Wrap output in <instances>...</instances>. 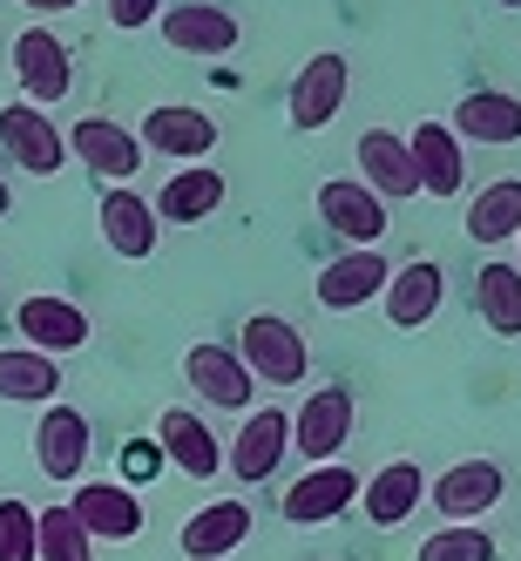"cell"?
Segmentation results:
<instances>
[{
	"label": "cell",
	"mask_w": 521,
	"mask_h": 561,
	"mask_svg": "<svg viewBox=\"0 0 521 561\" xmlns=\"http://www.w3.org/2000/svg\"><path fill=\"white\" fill-rule=\"evenodd\" d=\"M237 358H245L251 386H305V373H312L305 332H292V318H278V311L245 318V332H237Z\"/></svg>",
	"instance_id": "cell-1"
},
{
	"label": "cell",
	"mask_w": 521,
	"mask_h": 561,
	"mask_svg": "<svg viewBox=\"0 0 521 561\" xmlns=\"http://www.w3.org/2000/svg\"><path fill=\"white\" fill-rule=\"evenodd\" d=\"M352 413H359V399L346 386H318L292 413V447L305 454V467H332L339 460V447L352 439Z\"/></svg>",
	"instance_id": "cell-2"
},
{
	"label": "cell",
	"mask_w": 521,
	"mask_h": 561,
	"mask_svg": "<svg viewBox=\"0 0 521 561\" xmlns=\"http://www.w3.org/2000/svg\"><path fill=\"white\" fill-rule=\"evenodd\" d=\"M136 142H143L149 156H170V163H204V156L217 149V115L190 108V102H163V108L143 115Z\"/></svg>",
	"instance_id": "cell-3"
},
{
	"label": "cell",
	"mask_w": 521,
	"mask_h": 561,
	"mask_svg": "<svg viewBox=\"0 0 521 561\" xmlns=\"http://www.w3.org/2000/svg\"><path fill=\"white\" fill-rule=\"evenodd\" d=\"M501 494H508V473L495 460H461V467H448L440 480H427V501L448 514V520H461V528H474L488 507H501Z\"/></svg>",
	"instance_id": "cell-4"
},
{
	"label": "cell",
	"mask_w": 521,
	"mask_h": 561,
	"mask_svg": "<svg viewBox=\"0 0 521 561\" xmlns=\"http://www.w3.org/2000/svg\"><path fill=\"white\" fill-rule=\"evenodd\" d=\"M14 75H21V102H34V108H48V102H61V95L75 89L68 48L55 42V34H48L42 21L14 34Z\"/></svg>",
	"instance_id": "cell-5"
},
{
	"label": "cell",
	"mask_w": 521,
	"mask_h": 561,
	"mask_svg": "<svg viewBox=\"0 0 521 561\" xmlns=\"http://www.w3.org/2000/svg\"><path fill=\"white\" fill-rule=\"evenodd\" d=\"M346 89H352V68H346V55H312V61L292 75V95H285L292 129H326L332 115L346 108Z\"/></svg>",
	"instance_id": "cell-6"
},
{
	"label": "cell",
	"mask_w": 521,
	"mask_h": 561,
	"mask_svg": "<svg viewBox=\"0 0 521 561\" xmlns=\"http://www.w3.org/2000/svg\"><path fill=\"white\" fill-rule=\"evenodd\" d=\"M14 332H21V345L27 352H42V358H55V352H75V345H89V311L82 305H68V298H21L14 305Z\"/></svg>",
	"instance_id": "cell-7"
},
{
	"label": "cell",
	"mask_w": 521,
	"mask_h": 561,
	"mask_svg": "<svg viewBox=\"0 0 521 561\" xmlns=\"http://www.w3.org/2000/svg\"><path fill=\"white\" fill-rule=\"evenodd\" d=\"M352 501H359V473L332 460V467H305L285 488V501H278V514L298 520V528H318V520H339Z\"/></svg>",
	"instance_id": "cell-8"
},
{
	"label": "cell",
	"mask_w": 521,
	"mask_h": 561,
	"mask_svg": "<svg viewBox=\"0 0 521 561\" xmlns=\"http://www.w3.org/2000/svg\"><path fill=\"white\" fill-rule=\"evenodd\" d=\"M318 217H326V230H339L352 251H380V237H386V204L352 176H332L318 190Z\"/></svg>",
	"instance_id": "cell-9"
},
{
	"label": "cell",
	"mask_w": 521,
	"mask_h": 561,
	"mask_svg": "<svg viewBox=\"0 0 521 561\" xmlns=\"http://www.w3.org/2000/svg\"><path fill=\"white\" fill-rule=\"evenodd\" d=\"M82 163L95 170V176H109L115 190H123L136 170H143V142H136V129H123V123H109V115H82L68 136H61Z\"/></svg>",
	"instance_id": "cell-10"
},
{
	"label": "cell",
	"mask_w": 521,
	"mask_h": 561,
	"mask_svg": "<svg viewBox=\"0 0 521 561\" xmlns=\"http://www.w3.org/2000/svg\"><path fill=\"white\" fill-rule=\"evenodd\" d=\"M0 142H8V156H14L27 176H55V170L68 163L61 129H55L34 102H8V108H0Z\"/></svg>",
	"instance_id": "cell-11"
},
{
	"label": "cell",
	"mask_w": 521,
	"mask_h": 561,
	"mask_svg": "<svg viewBox=\"0 0 521 561\" xmlns=\"http://www.w3.org/2000/svg\"><path fill=\"white\" fill-rule=\"evenodd\" d=\"M292 454V413L285 407H258L245 420V433L230 439V473L245 480V488H258V480L278 473V460Z\"/></svg>",
	"instance_id": "cell-12"
},
{
	"label": "cell",
	"mask_w": 521,
	"mask_h": 561,
	"mask_svg": "<svg viewBox=\"0 0 521 561\" xmlns=\"http://www.w3.org/2000/svg\"><path fill=\"white\" fill-rule=\"evenodd\" d=\"M68 514L82 520L89 541H129V535H143V501H136V488H123V480H89V488L68 501Z\"/></svg>",
	"instance_id": "cell-13"
},
{
	"label": "cell",
	"mask_w": 521,
	"mask_h": 561,
	"mask_svg": "<svg viewBox=\"0 0 521 561\" xmlns=\"http://www.w3.org/2000/svg\"><path fill=\"white\" fill-rule=\"evenodd\" d=\"M156 21H163V42H170L177 55H230L237 42H245L237 14H230V8H211V0H190V8H163Z\"/></svg>",
	"instance_id": "cell-14"
},
{
	"label": "cell",
	"mask_w": 521,
	"mask_h": 561,
	"mask_svg": "<svg viewBox=\"0 0 521 561\" xmlns=\"http://www.w3.org/2000/svg\"><path fill=\"white\" fill-rule=\"evenodd\" d=\"M89 420L75 413V407H48L42 413V426H34V467H42L48 480H82V467H89Z\"/></svg>",
	"instance_id": "cell-15"
},
{
	"label": "cell",
	"mask_w": 521,
	"mask_h": 561,
	"mask_svg": "<svg viewBox=\"0 0 521 561\" xmlns=\"http://www.w3.org/2000/svg\"><path fill=\"white\" fill-rule=\"evenodd\" d=\"M95 224H102V244L115 257H129V264H143L156 251V237H163V224H156V210H149V196H136V190H109L102 210H95Z\"/></svg>",
	"instance_id": "cell-16"
},
{
	"label": "cell",
	"mask_w": 521,
	"mask_h": 561,
	"mask_svg": "<svg viewBox=\"0 0 521 561\" xmlns=\"http://www.w3.org/2000/svg\"><path fill=\"white\" fill-rule=\"evenodd\" d=\"M183 379L211 399V407H230V413H245L251 407V373H245V358H237L230 345H190L183 352Z\"/></svg>",
	"instance_id": "cell-17"
},
{
	"label": "cell",
	"mask_w": 521,
	"mask_h": 561,
	"mask_svg": "<svg viewBox=\"0 0 521 561\" xmlns=\"http://www.w3.org/2000/svg\"><path fill=\"white\" fill-rule=\"evenodd\" d=\"M407 156H414V183H420L427 196H461L467 163H461V136H454L448 123H420V129L407 136Z\"/></svg>",
	"instance_id": "cell-18"
},
{
	"label": "cell",
	"mask_w": 521,
	"mask_h": 561,
	"mask_svg": "<svg viewBox=\"0 0 521 561\" xmlns=\"http://www.w3.org/2000/svg\"><path fill=\"white\" fill-rule=\"evenodd\" d=\"M386 277H393V264L380 251H346V257H332L318 271V305L326 311H359L366 298L386 291Z\"/></svg>",
	"instance_id": "cell-19"
},
{
	"label": "cell",
	"mask_w": 521,
	"mask_h": 561,
	"mask_svg": "<svg viewBox=\"0 0 521 561\" xmlns=\"http://www.w3.org/2000/svg\"><path fill=\"white\" fill-rule=\"evenodd\" d=\"M156 454H163L170 467H183L190 480H211L217 467H224V454H217V433L196 420V413H183V407H170L163 420H156Z\"/></svg>",
	"instance_id": "cell-20"
},
{
	"label": "cell",
	"mask_w": 521,
	"mask_h": 561,
	"mask_svg": "<svg viewBox=\"0 0 521 561\" xmlns=\"http://www.w3.org/2000/svg\"><path fill=\"white\" fill-rule=\"evenodd\" d=\"M251 541V507L245 501H211L183 520V554L190 561H224L230 548Z\"/></svg>",
	"instance_id": "cell-21"
},
{
	"label": "cell",
	"mask_w": 521,
	"mask_h": 561,
	"mask_svg": "<svg viewBox=\"0 0 521 561\" xmlns=\"http://www.w3.org/2000/svg\"><path fill=\"white\" fill-rule=\"evenodd\" d=\"M440 291H448V285H440V264L433 257H414V264H399L393 277H386V318H393V325L399 332H420L427 325V318L440 311Z\"/></svg>",
	"instance_id": "cell-22"
},
{
	"label": "cell",
	"mask_w": 521,
	"mask_h": 561,
	"mask_svg": "<svg viewBox=\"0 0 521 561\" xmlns=\"http://www.w3.org/2000/svg\"><path fill=\"white\" fill-rule=\"evenodd\" d=\"M359 501H366V520L373 528H399L420 501H427V480L414 460H386L373 480H359Z\"/></svg>",
	"instance_id": "cell-23"
},
{
	"label": "cell",
	"mask_w": 521,
	"mask_h": 561,
	"mask_svg": "<svg viewBox=\"0 0 521 561\" xmlns=\"http://www.w3.org/2000/svg\"><path fill=\"white\" fill-rule=\"evenodd\" d=\"M359 170H366L359 183H366L380 204H386V196H420L407 136H393V129H366V136H359Z\"/></svg>",
	"instance_id": "cell-24"
},
{
	"label": "cell",
	"mask_w": 521,
	"mask_h": 561,
	"mask_svg": "<svg viewBox=\"0 0 521 561\" xmlns=\"http://www.w3.org/2000/svg\"><path fill=\"white\" fill-rule=\"evenodd\" d=\"M454 136L488 142V149L521 142V102L501 95V89H474V95H461V102H454Z\"/></svg>",
	"instance_id": "cell-25"
},
{
	"label": "cell",
	"mask_w": 521,
	"mask_h": 561,
	"mask_svg": "<svg viewBox=\"0 0 521 561\" xmlns=\"http://www.w3.org/2000/svg\"><path fill=\"white\" fill-rule=\"evenodd\" d=\"M224 204V176L217 170H177L163 190H156V224H204Z\"/></svg>",
	"instance_id": "cell-26"
},
{
	"label": "cell",
	"mask_w": 521,
	"mask_h": 561,
	"mask_svg": "<svg viewBox=\"0 0 521 561\" xmlns=\"http://www.w3.org/2000/svg\"><path fill=\"white\" fill-rule=\"evenodd\" d=\"M474 311L495 339H521V271L514 264H480L474 271Z\"/></svg>",
	"instance_id": "cell-27"
},
{
	"label": "cell",
	"mask_w": 521,
	"mask_h": 561,
	"mask_svg": "<svg viewBox=\"0 0 521 561\" xmlns=\"http://www.w3.org/2000/svg\"><path fill=\"white\" fill-rule=\"evenodd\" d=\"M61 392V366L27 345H8L0 352V399H14V407H48Z\"/></svg>",
	"instance_id": "cell-28"
},
{
	"label": "cell",
	"mask_w": 521,
	"mask_h": 561,
	"mask_svg": "<svg viewBox=\"0 0 521 561\" xmlns=\"http://www.w3.org/2000/svg\"><path fill=\"white\" fill-rule=\"evenodd\" d=\"M467 237H474V244H508V237H521V183H514V176L474 190V204H467Z\"/></svg>",
	"instance_id": "cell-29"
},
{
	"label": "cell",
	"mask_w": 521,
	"mask_h": 561,
	"mask_svg": "<svg viewBox=\"0 0 521 561\" xmlns=\"http://www.w3.org/2000/svg\"><path fill=\"white\" fill-rule=\"evenodd\" d=\"M34 561H95V541L68 507H42L34 514Z\"/></svg>",
	"instance_id": "cell-30"
},
{
	"label": "cell",
	"mask_w": 521,
	"mask_h": 561,
	"mask_svg": "<svg viewBox=\"0 0 521 561\" xmlns=\"http://www.w3.org/2000/svg\"><path fill=\"white\" fill-rule=\"evenodd\" d=\"M495 554H501L495 535L488 528H461V520H448L440 535L420 541V561H495Z\"/></svg>",
	"instance_id": "cell-31"
},
{
	"label": "cell",
	"mask_w": 521,
	"mask_h": 561,
	"mask_svg": "<svg viewBox=\"0 0 521 561\" xmlns=\"http://www.w3.org/2000/svg\"><path fill=\"white\" fill-rule=\"evenodd\" d=\"M0 561H34V507L0 501Z\"/></svg>",
	"instance_id": "cell-32"
},
{
	"label": "cell",
	"mask_w": 521,
	"mask_h": 561,
	"mask_svg": "<svg viewBox=\"0 0 521 561\" xmlns=\"http://www.w3.org/2000/svg\"><path fill=\"white\" fill-rule=\"evenodd\" d=\"M149 14H163V0H109V21L123 27V34L129 27H149Z\"/></svg>",
	"instance_id": "cell-33"
},
{
	"label": "cell",
	"mask_w": 521,
	"mask_h": 561,
	"mask_svg": "<svg viewBox=\"0 0 521 561\" xmlns=\"http://www.w3.org/2000/svg\"><path fill=\"white\" fill-rule=\"evenodd\" d=\"M123 467H129V473H149V480H156V467H163V454H156V439H149V447H129V454H123Z\"/></svg>",
	"instance_id": "cell-34"
},
{
	"label": "cell",
	"mask_w": 521,
	"mask_h": 561,
	"mask_svg": "<svg viewBox=\"0 0 521 561\" xmlns=\"http://www.w3.org/2000/svg\"><path fill=\"white\" fill-rule=\"evenodd\" d=\"M34 14H68V8H82V0H27Z\"/></svg>",
	"instance_id": "cell-35"
},
{
	"label": "cell",
	"mask_w": 521,
	"mask_h": 561,
	"mask_svg": "<svg viewBox=\"0 0 521 561\" xmlns=\"http://www.w3.org/2000/svg\"><path fill=\"white\" fill-rule=\"evenodd\" d=\"M14 210V196H8V176H0V217H8Z\"/></svg>",
	"instance_id": "cell-36"
},
{
	"label": "cell",
	"mask_w": 521,
	"mask_h": 561,
	"mask_svg": "<svg viewBox=\"0 0 521 561\" xmlns=\"http://www.w3.org/2000/svg\"><path fill=\"white\" fill-rule=\"evenodd\" d=\"M495 8H521V0H495Z\"/></svg>",
	"instance_id": "cell-37"
},
{
	"label": "cell",
	"mask_w": 521,
	"mask_h": 561,
	"mask_svg": "<svg viewBox=\"0 0 521 561\" xmlns=\"http://www.w3.org/2000/svg\"><path fill=\"white\" fill-rule=\"evenodd\" d=\"M514 271H521V264H514Z\"/></svg>",
	"instance_id": "cell-38"
}]
</instances>
